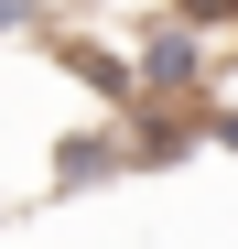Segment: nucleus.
I'll return each mask as SVG.
<instances>
[{"label":"nucleus","instance_id":"1","mask_svg":"<svg viewBox=\"0 0 238 249\" xmlns=\"http://www.w3.org/2000/svg\"><path fill=\"white\" fill-rule=\"evenodd\" d=\"M217 65H227V44H206L195 22H173V11H152L141 33H130V87H141V108H206L217 98Z\"/></svg>","mask_w":238,"mask_h":249},{"label":"nucleus","instance_id":"2","mask_svg":"<svg viewBox=\"0 0 238 249\" xmlns=\"http://www.w3.org/2000/svg\"><path fill=\"white\" fill-rule=\"evenodd\" d=\"M44 44H54V65L76 76V87H98L108 119H130V108H141V87H130V44H108V33H87V22H54Z\"/></svg>","mask_w":238,"mask_h":249},{"label":"nucleus","instance_id":"3","mask_svg":"<svg viewBox=\"0 0 238 249\" xmlns=\"http://www.w3.org/2000/svg\"><path fill=\"white\" fill-rule=\"evenodd\" d=\"M108 184H130L119 119H76V130L54 141V162H44V195H108Z\"/></svg>","mask_w":238,"mask_h":249},{"label":"nucleus","instance_id":"4","mask_svg":"<svg viewBox=\"0 0 238 249\" xmlns=\"http://www.w3.org/2000/svg\"><path fill=\"white\" fill-rule=\"evenodd\" d=\"M119 152H130V174H173V162L206 152V141H195L184 108H130V119H119Z\"/></svg>","mask_w":238,"mask_h":249},{"label":"nucleus","instance_id":"5","mask_svg":"<svg viewBox=\"0 0 238 249\" xmlns=\"http://www.w3.org/2000/svg\"><path fill=\"white\" fill-rule=\"evenodd\" d=\"M22 33H54V0H0V44H22Z\"/></svg>","mask_w":238,"mask_h":249},{"label":"nucleus","instance_id":"6","mask_svg":"<svg viewBox=\"0 0 238 249\" xmlns=\"http://www.w3.org/2000/svg\"><path fill=\"white\" fill-rule=\"evenodd\" d=\"M195 141H217V152H238V98H206V108H195Z\"/></svg>","mask_w":238,"mask_h":249}]
</instances>
